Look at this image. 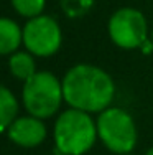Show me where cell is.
<instances>
[{
    "label": "cell",
    "instance_id": "cell-10",
    "mask_svg": "<svg viewBox=\"0 0 153 155\" xmlns=\"http://www.w3.org/2000/svg\"><path fill=\"white\" fill-rule=\"evenodd\" d=\"M18 116V101L8 87L0 84V132L8 129Z\"/></svg>",
    "mask_w": 153,
    "mask_h": 155
},
{
    "label": "cell",
    "instance_id": "cell-5",
    "mask_svg": "<svg viewBox=\"0 0 153 155\" xmlns=\"http://www.w3.org/2000/svg\"><path fill=\"white\" fill-rule=\"evenodd\" d=\"M61 41L63 33L53 17L40 15L30 18L23 27V45L33 56H53L59 50Z\"/></svg>",
    "mask_w": 153,
    "mask_h": 155
},
{
    "label": "cell",
    "instance_id": "cell-2",
    "mask_svg": "<svg viewBox=\"0 0 153 155\" xmlns=\"http://www.w3.org/2000/svg\"><path fill=\"white\" fill-rule=\"evenodd\" d=\"M54 143L63 155H84L97 139V124L89 112L68 109L54 124Z\"/></svg>",
    "mask_w": 153,
    "mask_h": 155
},
{
    "label": "cell",
    "instance_id": "cell-1",
    "mask_svg": "<svg viewBox=\"0 0 153 155\" xmlns=\"http://www.w3.org/2000/svg\"><path fill=\"white\" fill-rule=\"evenodd\" d=\"M64 101L72 109L84 112H102L110 107L115 94L112 78L94 64H76L64 74L63 81Z\"/></svg>",
    "mask_w": 153,
    "mask_h": 155
},
{
    "label": "cell",
    "instance_id": "cell-7",
    "mask_svg": "<svg viewBox=\"0 0 153 155\" xmlns=\"http://www.w3.org/2000/svg\"><path fill=\"white\" fill-rule=\"evenodd\" d=\"M8 139L13 143L25 149H33L38 147L46 137V127L43 124V119L33 116L17 117L10 127L7 129Z\"/></svg>",
    "mask_w": 153,
    "mask_h": 155
},
{
    "label": "cell",
    "instance_id": "cell-15",
    "mask_svg": "<svg viewBox=\"0 0 153 155\" xmlns=\"http://www.w3.org/2000/svg\"><path fill=\"white\" fill-rule=\"evenodd\" d=\"M56 155H63V153H56Z\"/></svg>",
    "mask_w": 153,
    "mask_h": 155
},
{
    "label": "cell",
    "instance_id": "cell-3",
    "mask_svg": "<svg viewBox=\"0 0 153 155\" xmlns=\"http://www.w3.org/2000/svg\"><path fill=\"white\" fill-rule=\"evenodd\" d=\"M25 109L38 119L53 117L64 101L63 84L49 71H36L30 79L25 81L21 91Z\"/></svg>",
    "mask_w": 153,
    "mask_h": 155
},
{
    "label": "cell",
    "instance_id": "cell-6",
    "mask_svg": "<svg viewBox=\"0 0 153 155\" xmlns=\"http://www.w3.org/2000/svg\"><path fill=\"white\" fill-rule=\"evenodd\" d=\"M147 20L137 8H119L109 20V35L112 41L125 50L140 48L147 40Z\"/></svg>",
    "mask_w": 153,
    "mask_h": 155
},
{
    "label": "cell",
    "instance_id": "cell-13",
    "mask_svg": "<svg viewBox=\"0 0 153 155\" xmlns=\"http://www.w3.org/2000/svg\"><path fill=\"white\" fill-rule=\"evenodd\" d=\"M145 155H153V147H151V149H150V150H148V152H147V153H145Z\"/></svg>",
    "mask_w": 153,
    "mask_h": 155
},
{
    "label": "cell",
    "instance_id": "cell-9",
    "mask_svg": "<svg viewBox=\"0 0 153 155\" xmlns=\"http://www.w3.org/2000/svg\"><path fill=\"white\" fill-rule=\"evenodd\" d=\"M8 66H10V73L13 74V78L21 79V81L30 79L36 73L33 54L27 53V51H15L10 56Z\"/></svg>",
    "mask_w": 153,
    "mask_h": 155
},
{
    "label": "cell",
    "instance_id": "cell-8",
    "mask_svg": "<svg viewBox=\"0 0 153 155\" xmlns=\"http://www.w3.org/2000/svg\"><path fill=\"white\" fill-rule=\"evenodd\" d=\"M23 41V30L17 21L10 18H0V54H13Z\"/></svg>",
    "mask_w": 153,
    "mask_h": 155
},
{
    "label": "cell",
    "instance_id": "cell-4",
    "mask_svg": "<svg viewBox=\"0 0 153 155\" xmlns=\"http://www.w3.org/2000/svg\"><path fill=\"white\" fill-rule=\"evenodd\" d=\"M97 135L110 152L127 155L137 143V127L132 116L120 107H107L97 117Z\"/></svg>",
    "mask_w": 153,
    "mask_h": 155
},
{
    "label": "cell",
    "instance_id": "cell-11",
    "mask_svg": "<svg viewBox=\"0 0 153 155\" xmlns=\"http://www.w3.org/2000/svg\"><path fill=\"white\" fill-rule=\"evenodd\" d=\"M12 5L17 13L27 18H35L43 15L46 0H12Z\"/></svg>",
    "mask_w": 153,
    "mask_h": 155
},
{
    "label": "cell",
    "instance_id": "cell-16",
    "mask_svg": "<svg viewBox=\"0 0 153 155\" xmlns=\"http://www.w3.org/2000/svg\"><path fill=\"white\" fill-rule=\"evenodd\" d=\"M127 155H129V153H127Z\"/></svg>",
    "mask_w": 153,
    "mask_h": 155
},
{
    "label": "cell",
    "instance_id": "cell-14",
    "mask_svg": "<svg viewBox=\"0 0 153 155\" xmlns=\"http://www.w3.org/2000/svg\"><path fill=\"white\" fill-rule=\"evenodd\" d=\"M151 41H153V33H151Z\"/></svg>",
    "mask_w": 153,
    "mask_h": 155
},
{
    "label": "cell",
    "instance_id": "cell-12",
    "mask_svg": "<svg viewBox=\"0 0 153 155\" xmlns=\"http://www.w3.org/2000/svg\"><path fill=\"white\" fill-rule=\"evenodd\" d=\"M140 50L142 51H143V53L145 54H148V53H151V51H153V41H150V40H145V41L143 43H142V46H140Z\"/></svg>",
    "mask_w": 153,
    "mask_h": 155
}]
</instances>
